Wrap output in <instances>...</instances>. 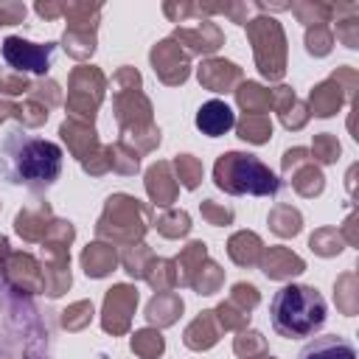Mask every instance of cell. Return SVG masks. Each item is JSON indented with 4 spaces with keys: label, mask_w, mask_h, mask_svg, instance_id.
<instances>
[{
    "label": "cell",
    "mask_w": 359,
    "mask_h": 359,
    "mask_svg": "<svg viewBox=\"0 0 359 359\" xmlns=\"http://www.w3.org/2000/svg\"><path fill=\"white\" fill-rule=\"evenodd\" d=\"M62 146L25 129H11L0 140V177L8 185L48 191L62 174Z\"/></svg>",
    "instance_id": "6da1fadb"
},
{
    "label": "cell",
    "mask_w": 359,
    "mask_h": 359,
    "mask_svg": "<svg viewBox=\"0 0 359 359\" xmlns=\"http://www.w3.org/2000/svg\"><path fill=\"white\" fill-rule=\"evenodd\" d=\"M328 320L325 297L306 283H286L269 300V323L278 337L303 339L314 337Z\"/></svg>",
    "instance_id": "7a4b0ae2"
},
{
    "label": "cell",
    "mask_w": 359,
    "mask_h": 359,
    "mask_svg": "<svg viewBox=\"0 0 359 359\" xmlns=\"http://www.w3.org/2000/svg\"><path fill=\"white\" fill-rule=\"evenodd\" d=\"M213 182L230 196H275L280 177L250 151H224L213 163Z\"/></svg>",
    "instance_id": "3957f363"
},
{
    "label": "cell",
    "mask_w": 359,
    "mask_h": 359,
    "mask_svg": "<svg viewBox=\"0 0 359 359\" xmlns=\"http://www.w3.org/2000/svg\"><path fill=\"white\" fill-rule=\"evenodd\" d=\"M3 59L17 67V70H31V73H48L50 65H53V53H56V45L53 42H28L22 36H6L3 39Z\"/></svg>",
    "instance_id": "277c9868"
},
{
    "label": "cell",
    "mask_w": 359,
    "mask_h": 359,
    "mask_svg": "<svg viewBox=\"0 0 359 359\" xmlns=\"http://www.w3.org/2000/svg\"><path fill=\"white\" fill-rule=\"evenodd\" d=\"M297 359H359L356 345L339 334H320L311 337L300 351Z\"/></svg>",
    "instance_id": "5b68a950"
},
{
    "label": "cell",
    "mask_w": 359,
    "mask_h": 359,
    "mask_svg": "<svg viewBox=\"0 0 359 359\" xmlns=\"http://www.w3.org/2000/svg\"><path fill=\"white\" fill-rule=\"evenodd\" d=\"M194 123H196V129H199L202 135H208V137H222V135H227V132L236 126V112H233L224 101L210 98V101H205V104L196 109Z\"/></svg>",
    "instance_id": "8992f818"
}]
</instances>
